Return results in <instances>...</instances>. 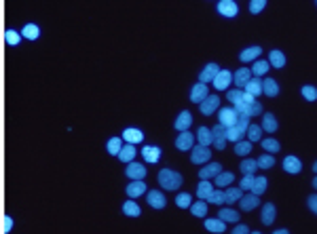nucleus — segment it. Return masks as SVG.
I'll use <instances>...</instances> for the list:
<instances>
[{
	"label": "nucleus",
	"mask_w": 317,
	"mask_h": 234,
	"mask_svg": "<svg viewBox=\"0 0 317 234\" xmlns=\"http://www.w3.org/2000/svg\"><path fill=\"white\" fill-rule=\"evenodd\" d=\"M125 175L129 177V180H144L146 177V167L142 165V162H127V169H125Z\"/></svg>",
	"instance_id": "20e7f679"
},
{
	"label": "nucleus",
	"mask_w": 317,
	"mask_h": 234,
	"mask_svg": "<svg viewBox=\"0 0 317 234\" xmlns=\"http://www.w3.org/2000/svg\"><path fill=\"white\" fill-rule=\"evenodd\" d=\"M4 42L9 47H17L19 42H21V34H17L15 30H6L4 32Z\"/></svg>",
	"instance_id": "ea45409f"
},
{
	"label": "nucleus",
	"mask_w": 317,
	"mask_h": 234,
	"mask_svg": "<svg viewBox=\"0 0 317 234\" xmlns=\"http://www.w3.org/2000/svg\"><path fill=\"white\" fill-rule=\"evenodd\" d=\"M211 137H214V141H211V144H214L218 150H224V146H227V127L218 123L214 129H211Z\"/></svg>",
	"instance_id": "39448f33"
},
{
	"label": "nucleus",
	"mask_w": 317,
	"mask_h": 234,
	"mask_svg": "<svg viewBox=\"0 0 317 234\" xmlns=\"http://www.w3.org/2000/svg\"><path fill=\"white\" fill-rule=\"evenodd\" d=\"M252 78V70L250 68H239L235 74H232V80H235V84L237 87H243L245 82H248Z\"/></svg>",
	"instance_id": "a878e982"
},
{
	"label": "nucleus",
	"mask_w": 317,
	"mask_h": 234,
	"mask_svg": "<svg viewBox=\"0 0 317 234\" xmlns=\"http://www.w3.org/2000/svg\"><path fill=\"white\" fill-rule=\"evenodd\" d=\"M205 230L207 232H218V234H222L224 230H227V222L220 217H216V219H205Z\"/></svg>",
	"instance_id": "5701e85b"
},
{
	"label": "nucleus",
	"mask_w": 317,
	"mask_h": 234,
	"mask_svg": "<svg viewBox=\"0 0 317 234\" xmlns=\"http://www.w3.org/2000/svg\"><path fill=\"white\" fill-rule=\"evenodd\" d=\"M307 205H309V209H311L313 213L317 215V194H311V196H309V198H307Z\"/></svg>",
	"instance_id": "13d9d810"
},
{
	"label": "nucleus",
	"mask_w": 317,
	"mask_h": 234,
	"mask_svg": "<svg viewBox=\"0 0 317 234\" xmlns=\"http://www.w3.org/2000/svg\"><path fill=\"white\" fill-rule=\"evenodd\" d=\"M258 205H260V198H258V194H254V192L243 194L241 198H239V207H241V211H254Z\"/></svg>",
	"instance_id": "9b49d317"
},
{
	"label": "nucleus",
	"mask_w": 317,
	"mask_h": 234,
	"mask_svg": "<svg viewBox=\"0 0 317 234\" xmlns=\"http://www.w3.org/2000/svg\"><path fill=\"white\" fill-rule=\"evenodd\" d=\"M190 160L195 162V165H205V162H209V158H211V150H209V146H193L190 148Z\"/></svg>",
	"instance_id": "f03ea898"
},
{
	"label": "nucleus",
	"mask_w": 317,
	"mask_h": 234,
	"mask_svg": "<svg viewBox=\"0 0 317 234\" xmlns=\"http://www.w3.org/2000/svg\"><path fill=\"white\" fill-rule=\"evenodd\" d=\"M11 228H13V217L11 215H4L2 217V228H0V232L6 234V232H11Z\"/></svg>",
	"instance_id": "6e6d98bb"
},
{
	"label": "nucleus",
	"mask_w": 317,
	"mask_h": 234,
	"mask_svg": "<svg viewBox=\"0 0 317 234\" xmlns=\"http://www.w3.org/2000/svg\"><path fill=\"white\" fill-rule=\"evenodd\" d=\"M220 72V68H218V63H207L205 68H203V72L199 74V82H205L209 84L211 80H214V76Z\"/></svg>",
	"instance_id": "dca6fc26"
},
{
	"label": "nucleus",
	"mask_w": 317,
	"mask_h": 234,
	"mask_svg": "<svg viewBox=\"0 0 317 234\" xmlns=\"http://www.w3.org/2000/svg\"><path fill=\"white\" fill-rule=\"evenodd\" d=\"M190 213L195 217H205L207 215V203H203V198H199V203H190Z\"/></svg>",
	"instance_id": "2f4dec72"
},
{
	"label": "nucleus",
	"mask_w": 317,
	"mask_h": 234,
	"mask_svg": "<svg viewBox=\"0 0 317 234\" xmlns=\"http://www.w3.org/2000/svg\"><path fill=\"white\" fill-rule=\"evenodd\" d=\"M262 93L269 95V97H275L279 93V84L277 80H273V78H264L262 80Z\"/></svg>",
	"instance_id": "cd10ccee"
},
{
	"label": "nucleus",
	"mask_w": 317,
	"mask_h": 234,
	"mask_svg": "<svg viewBox=\"0 0 317 234\" xmlns=\"http://www.w3.org/2000/svg\"><path fill=\"white\" fill-rule=\"evenodd\" d=\"M220 162H205L203 169H199V177L201 180H211V177H216L220 173Z\"/></svg>",
	"instance_id": "4468645a"
},
{
	"label": "nucleus",
	"mask_w": 317,
	"mask_h": 234,
	"mask_svg": "<svg viewBox=\"0 0 317 234\" xmlns=\"http://www.w3.org/2000/svg\"><path fill=\"white\" fill-rule=\"evenodd\" d=\"M123 137L121 135H115V137H110L108 141H106V150H108V154L112 156H118V152H121V148H123Z\"/></svg>",
	"instance_id": "4be33fe9"
},
{
	"label": "nucleus",
	"mask_w": 317,
	"mask_h": 234,
	"mask_svg": "<svg viewBox=\"0 0 317 234\" xmlns=\"http://www.w3.org/2000/svg\"><path fill=\"white\" fill-rule=\"evenodd\" d=\"M264 6H266V0H250V13H254V15L262 11Z\"/></svg>",
	"instance_id": "864d4df0"
},
{
	"label": "nucleus",
	"mask_w": 317,
	"mask_h": 234,
	"mask_svg": "<svg viewBox=\"0 0 317 234\" xmlns=\"http://www.w3.org/2000/svg\"><path fill=\"white\" fill-rule=\"evenodd\" d=\"M195 146V135L190 133L188 129L186 131H180V135L175 137V148H178L180 152H190V148Z\"/></svg>",
	"instance_id": "7ed1b4c3"
},
{
	"label": "nucleus",
	"mask_w": 317,
	"mask_h": 234,
	"mask_svg": "<svg viewBox=\"0 0 317 234\" xmlns=\"http://www.w3.org/2000/svg\"><path fill=\"white\" fill-rule=\"evenodd\" d=\"M207 203H214V205L227 203V201H224V192H222L220 188H214V190H211V194L207 196Z\"/></svg>",
	"instance_id": "49530a36"
},
{
	"label": "nucleus",
	"mask_w": 317,
	"mask_h": 234,
	"mask_svg": "<svg viewBox=\"0 0 317 234\" xmlns=\"http://www.w3.org/2000/svg\"><path fill=\"white\" fill-rule=\"evenodd\" d=\"M262 148H264V152H279V141L277 139H262Z\"/></svg>",
	"instance_id": "8fccbe9b"
},
{
	"label": "nucleus",
	"mask_w": 317,
	"mask_h": 234,
	"mask_svg": "<svg viewBox=\"0 0 317 234\" xmlns=\"http://www.w3.org/2000/svg\"><path fill=\"white\" fill-rule=\"evenodd\" d=\"M241 137H243V133L239 131L235 125H232V127H227V141H239Z\"/></svg>",
	"instance_id": "09e8293b"
},
{
	"label": "nucleus",
	"mask_w": 317,
	"mask_h": 234,
	"mask_svg": "<svg viewBox=\"0 0 317 234\" xmlns=\"http://www.w3.org/2000/svg\"><path fill=\"white\" fill-rule=\"evenodd\" d=\"M218 105H220V97L218 95H207L201 102V114L203 116H211L218 110Z\"/></svg>",
	"instance_id": "423d86ee"
},
{
	"label": "nucleus",
	"mask_w": 317,
	"mask_h": 234,
	"mask_svg": "<svg viewBox=\"0 0 317 234\" xmlns=\"http://www.w3.org/2000/svg\"><path fill=\"white\" fill-rule=\"evenodd\" d=\"M313 188H317V175H315V180H313Z\"/></svg>",
	"instance_id": "052dcab7"
},
{
	"label": "nucleus",
	"mask_w": 317,
	"mask_h": 234,
	"mask_svg": "<svg viewBox=\"0 0 317 234\" xmlns=\"http://www.w3.org/2000/svg\"><path fill=\"white\" fill-rule=\"evenodd\" d=\"M232 232H235V234H248V232H250V228H248L245 224H237L235 228H232Z\"/></svg>",
	"instance_id": "bf43d9fd"
},
{
	"label": "nucleus",
	"mask_w": 317,
	"mask_h": 234,
	"mask_svg": "<svg viewBox=\"0 0 317 234\" xmlns=\"http://www.w3.org/2000/svg\"><path fill=\"white\" fill-rule=\"evenodd\" d=\"M211 190H214V186L209 183V180H201V183L197 186V196L203 198V201H207V196L211 194Z\"/></svg>",
	"instance_id": "f704fd0d"
},
{
	"label": "nucleus",
	"mask_w": 317,
	"mask_h": 234,
	"mask_svg": "<svg viewBox=\"0 0 317 234\" xmlns=\"http://www.w3.org/2000/svg\"><path fill=\"white\" fill-rule=\"evenodd\" d=\"M256 165H258V169H273V167H275L273 154H262V156H260V158L256 160Z\"/></svg>",
	"instance_id": "79ce46f5"
},
{
	"label": "nucleus",
	"mask_w": 317,
	"mask_h": 234,
	"mask_svg": "<svg viewBox=\"0 0 317 234\" xmlns=\"http://www.w3.org/2000/svg\"><path fill=\"white\" fill-rule=\"evenodd\" d=\"M258 114H262V105L254 99V102L250 104V116H258Z\"/></svg>",
	"instance_id": "4d7b16f0"
},
{
	"label": "nucleus",
	"mask_w": 317,
	"mask_h": 234,
	"mask_svg": "<svg viewBox=\"0 0 317 234\" xmlns=\"http://www.w3.org/2000/svg\"><path fill=\"white\" fill-rule=\"evenodd\" d=\"M313 171L317 173V160H315V165H313Z\"/></svg>",
	"instance_id": "680f3d73"
},
{
	"label": "nucleus",
	"mask_w": 317,
	"mask_h": 234,
	"mask_svg": "<svg viewBox=\"0 0 317 234\" xmlns=\"http://www.w3.org/2000/svg\"><path fill=\"white\" fill-rule=\"evenodd\" d=\"M239 169H241V173L243 175H254V171H256V169H258V165H256V160H252V158H245L243 162H241V165H239Z\"/></svg>",
	"instance_id": "c03bdc74"
},
{
	"label": "nucleus",
	"mask_w": 317,
	"mask_h": 234,
	"mask_svg": "<svg viewBox=\"0 0 317 234\" xmlns=\"http://www.w3.org/2000/svg\"><path fill=\"white\" fill-rule=\"evenodd\" d=\"M190 203H193V196H190L188 192H180L178 196H175V205H178L180 209L190 207Z\"/></svg>",
	"instance_id": "a18cd8bd"
},
{
	"label": "nucleus",
	"mask_w": 317,
	"mask_h": 234,
	"mask_svg": "<svg viewBox=\"0 0 317 234\" xmlns=\"http://www.w3.org/2000/svg\"><path fill=\"white\" fill-rule=\"evenodd\" d=\"M190 125H193V114H190V112H186V110L180 112L178 118H175V123H173L175 131H186Z\"/></svg>",
	"instance_id": "a211bd4d"
},
{
	"label": "nucleus",
	"mask_w": 317,
	"mask_h": 234,
	"mask_svg": "<svg viewBox=\"0 0 317 234\" xmlns=\"http://www.w3.org/2000/svg\"><path fill=\"white\" fill-rule=\"evenodd\" d=\"M235 127H237V129L245 135V131H248V127H250V116H241V114H239V116H237Z\"/></svg>",
	"instance_id": "3c124183"
},
{
	"label": "nucleus",
	"mask_w": 317,
	"mask_h": 234,
	"mask_svg": "<svg viewBox=\"0 0 317 234\" xmlns=\"http://www.w3.org/2000/svg\"><path fill=\"white\" fill-rule=\"evenodd\" d=\"M146 194V183L144 180H131V183L127 186V196L129 198H138V196H142Z\"/></svg>",
	"instance_id": "ddd939ff"
},
{
	"label": "nucleus",
	"mask_w": 317,
	"mask_h": 234,
	"mask_svg": "<svg viewBox=\"0 0 317 234\" xmlns=\"http://www.w3.org/2000/svg\"><path fill=\"white\" fill-rule=\"evenodd\" d=\"M243 91L245 93H250V95H254V97H258L260 93H262V80H260V76L250 78V80L243 84Z\"/></svg>",
	"instance_id": "2eb2a0df"
},
{
	"label": "nucleus",
	"mask_w": 317,
	"mask_h": 234,
	"mask_svg": "<svg viewBox=\"0 0 317 234\" xmlns=\"http://www.w3.org/2000/svg\"><path fill=\"white\" fill-rule=\"evenodd\" d=\"M275 207H273V203H264L262 205V215H260V219H262V224L264 226H271L275 222Z\"/></svg>",
	"instance_id": "b1692460"
},
{
	"label": "nucleus",
	"mask_w": 317,
	"mask_h": 234,
	"mask_svg": "<svg viewBox=\"0 0 317 234\" xmlns=\"http://www.w3.org/2000/svg\"><path fill=\"white\" fill-rule=\"evenodd\" d=\"M302 95H305L307 102H315L317 99V89L311 87V84H307V87H302Z\"/></svg>",
	"instance_id": "603ef678"
},
{
	"label": "nucleus",
	"mask_w": 317,
	"mask_h": 234,
	"mask_svg": "<svg viewBox=\"0 0 317 234\" xmlns=\"http://www.w3.org/2000/svg\"><path fill=\"white\" fill-rule=\"evenodd\" d=\"M260 53H262V49H260V47H250V49H245V51H241V55H239V59H241L243 63H248V61L258 59V57H260Z\"/></svg>",
	"instance_id": "bb28decb"
},
{
	"label": "nucleus",
	"mask_w": 317,
	"mask_h": 234,
	"mask_svg": "<svg viewBox=\"0 0 317 234\" xmlns=\"http://www.w3.org/2000/svg\"><path fill=\"white\" fill-rule=\"evenodd\" d=\"M315 2H317V0H315Z\"/></svg>",
	"instance_id": "e2e57ef3"
},
{
	"label": "nucleus",
	"mask_w": 317,
	"mask_h": 234,
	"mask_svg": "<svg viewBox=\"0 0 317 234\" xmlns=\"http://www.w3.org/2000/svg\"><path fill=\"white\" fill-rule=\"evenodd\" d=\"M252 152V141L248 139V141H235V154H239V156H248Z\"/></svg>",
	"instance_id": "4c0bfd02"
},
{
	"label": "nucleus",
	"mask_w": 317,
	"mask_h": 234,
	"mask_svg": "<svg viewBox=\"0 0 317 234\" xmlns=\"http://www.w3.org/2000/svg\"><path fill=\"white\" fill-rule=\"evenodd\" d=\"M207 95H209V91H207L205 82H199V84H195V87L190 89V102H195V104H201Z\"/></svg>",
	"instance_id": "f8f14e48"
},
{
	"label": "nucleus",
	"mask_w": 317,
	"mask_h": 234,
	"mask_svg": "<svg viewBox=\"0 0 317 234\" xmlns=\"http://www.w3.org/2000/svg\"><path fill=\"white\" fill-rule=\"evenodd\" d=\"M214 180H216L214 186H218V188H227V186H231V183H232V180H235V175L229 173V171H220V173H218V175L214 177Z\"/></svg>",
	"instance_id": "c756f323"
},
{
	"label": "nucleus",
	"mask_w": 317,
	"mask_h": 234,
	"mask_svg": "<svg viewBox=\"0 0 317 234\" xmlns=\"http://www.w3.org/2000/svg\"><path fill=\"white\" fill-rule=\"evenodd\" d=\"M227 97H229V102H232V104H239V102H243V91L241 89H229L227 91Z\"/></svg>",
	"instance_id": "de8ad7c7"
},
{
	"label": "nucleus",
	"mask_w": 317,
	"mask_h": 234,
	"mask_svg": "<svg viewBox=\"0 0 317 234\" xmlns=\"http://www.w3.org/2000/svg\"><path fill=\"white\" fill-rule=\"evenodd\" d=\"M136 144H123V148H121V152H118V160L121 162H131V160H136Z\"/></svg>",
	"instance_id": "f3484780"
},
{
	"label": "nucleus",
	"mask_w": 317,
	"mask_h": 234,
	"mask_svg": "<svg viewBox=\"0 0 317 234\" xmlns=\"http://www.w3.org/2000/svg\"><path fill=\"white\" fill-rule=\"evenodd\" d=\"M245 135H248L250 141H260V135H262V127H258V125H252L248 127V131H245Z\"/></svg>",
	"instance_id": "58836bf2"
},
{
	"label": "nucleus",
	"mask_w": 317,
	"mask_h": 234,
	"mask_svg": "<svg viewBox=\"0 0 317 234\" xmlns=\"http://www.w3.org/2000/svg\"><path fill=\"white\" fill-rule=\"evenodd\" d=\"M197 139H199V144L201 146H209L211 141H214V137H211V129H207V127H199L197 129Z\"/></svg>",
	"instance_id": "7c9ffc66"
},
{
	"label": "nucleus",
	"mask_w": 317,
	"mask_h": 234,
	"mask_svg": "<svg viewBox=\"0 0 317 234\" xmlns=\"http://www.w3.org/2000/svg\"><path fill=\"white\" fill-rule=\"evenodd\" d=\"M157 180L163 190H178L182 186V175L178 171H173V169H161Z\"/></svg>",
	"instance_id": "f257e3e1"
},
{
	"label": "nucleus",
	"mask_w": 317,
	"mask_h": 234,
	"mask_svg": "<svg viewBox=\"0 0 317 234\" xmlns=\"http://www.w3.org/2000/svg\"><path fill=\"white\" fill-rule=\"evenodd\" d=\"M121 137H123L125 144H142V141H144V133L140 129H136V127H127Z\"/></svg>",
	"instance_id": "1a4fd4ad"
},
{
	"label": "nucleus",
	"mask_w": 317,
	"mask_h": 234,
	"mask_svg": "<svg viewBox=\"0 0 317 234\" xmlns=\"http://www.w3.org/2000/svg\"><path fill=\"white\" fill-rule=\"evenodd\" d=\"M284 169L288 173H292V175H296V173H300V169H302V165H300V160L296 158V156H288V158L284 160Z\"/></svg>",
	"instance_id": "c85d7f7f"
},
{
	"label": "nucleus",
	"mask_w": 317,
	"mask_h": 234,
	"mask_svg": "<svg viewBox=\"0 0 317 234\" xmlns=\"http://www.w3.org/2000/svg\"><path fill=\"white\" fill-rule=\"evenodd\" d=\"M123 213L127 217H140V215H142V209H140V205L133 201V198H129V201L123 203Z\"/></svg>",
	"instance_id": "412c9836"
},
{
	"label": "nucleus",
	"mask_w": 317,
	"mask_h": 234,
	"mask_svg": "<svg viewBox=\"0 0 317 234\" xmlns=\"http://www.w3.org/2000/svg\"><path fill=\"white\" fill-rule=\"evenodd\" d=\"M237 110L235 108H220V114H218V120H220V125L224 127H232L237 123Z\"/></svg>",
	"instance_id": "9d476101"
},
{
	"label": "nucleus",
	"mask_w": 317,
	"mask_h": 234,
	"mask_svg": "<svg viewBox=\"0 0 317 234\" xmlns=\"http://www.w3.org/2000/svg\"><path fill=\"white\" fill-rule=\"evenodd\" d=\"M218 217L224 219V222H235V224L239 222V219H241L235 209H220V215H218Z\"/></svg>",
	"instance_id": "a19ab883"
},
{
	"label": "nucleus",
	"mask_w": 317,
	"mask_h": 234,
	"mask_svg": "<svg viewBox=\"0 0 317 234\" xmlns=\"http://www.w3.org/2000/svg\"><path fill=\"white\" fill-rule=\"evenodd\" d=\"M252 183H254V175H243V180H241V183H239V188L241 190H252Z\"/></svg>",
	"instance_id": "5fc2aeb1"
},
{
	"label": "nucleus",
	"mask_w": 317,
	"mask_h": 234,
	"mask_svg": "<svg viewBox=\"0 0 317 234\" xmlns=\"http://www.w3.org/2000/svg\"><path fill=\"white\" fill-rule=\"evenodd\" d=\"M218 13H220L222 17H235L239 13V6L235 0H220V2H218Z\"/></svg>",
	"instance_id": "6e6552de"
},
{
	"label": "nucleus",
	"mask_w": 317,
	"mask_h": 234,
	"mask_svg": "<svg viewBox=\"0 0 317 234\" xmlns=\"http://www.w3.org/2000/svg\"><path fill=\"white\" fill-rule=\"evenodd\" d=\"M148 205H150L152 209H163L165 207V196H163V192H159V190H152V192H148Z\"/></svg>",
	"instance_id": "6ab92c4d"
},
{
	"label": "nucleus",
	"mask_w": 317,
	"mask_h": 234,
	"mask_svg": "<svg viewBox=\"0 0 317 234\" xmlns=\"http://www.w3.org/2000/svg\"><path fill=\"white\" fill-rule=\"evenodd\" d=\"M142 156L146 162H159L161 158V148L159 146H144L142 148Z\"/></svg>",
	"instance_id": "aec40b11"
},
{
	"label": "nucleus",
	"mask_w": 317,
	"mask_h": 234,
	"mask_svg": "<svg viewBox=\"0 0 317 234\" xmlns=\"http://www.w3.org/2000/svg\"><path fill=\"white\" fill-rule=\"evenodd\" d=\"M262 129L269 131V133H275V131H277V120H275L273 114H264V118H262Z\"/></svg>",
	"instance_id": "37998d69"
},
{
	"label": "nucleus",
	"mask_w": 317,
	"mask_h": 234,
	"mask_svg": "<svg viewBox=\"0 0 317 234\" xmlns=\"http://www.w3.org/2000/svg\"><path fill=\"white\" fill-rule=\"evenodd\" d=\"M241 196H243V190H241V188L231 186V188L224 190V201H227V203H237Z\"/></svg>",
	"instance_id": "473e14b6"
},
{
	"label": "nucleus",
	"mask_w": 317,
	"mask_h": 234,
	"mask_svg": "<svg viewBox=\"0 0 317 234\" xmlns=\"http://www.w3.org/2000/svg\"><path fill=\"white\" fill-rule=\"evenodd\" d=\"M21 36L24 38H28V40H36L38 36H40V27L36 26V24H26L24 27H21Z\"/></svg>",
	"instance_id": "393cba45"
},
{
	"label": "nucleus",
	"mask_w": 317,
	"mask_h": 234,
	"mask_svg": "<svg viewBox=\"0 0 317 234\" xmlns=\"http://www.w3.org/2000/svg\"><path fill=\"white\" fill-rule=\"evenodd\" d=\"M269 66L271 63L269 61H264V59H258V61H254V68H252V74L254 76H262L269 72Z\"/></svg>",
	"instance_id": "e433bc0d"
},
{
	"label": "nucleus",
	"mask_w": 317,
	"mask_h": 234,
	"mask_svg": "<svg viewBox=\"0 0 317 234\" xmlns=\"http://www.w3.org/2000/svg\"><path fill=\"white\" fill-rule=\"evenodd\" d=\"M266 177H254V183H252V190L250 192H254V194H264V190H266Z\"/></svg>",
	"instance_id": "c9c22d12"
},
{
	"label": "nucleus",
	"mask_w": 317,
	"mask_h": 234,
	"mask_svg": "<svg viewBox=\"0 0 317 234\" xmlns=\"http://www.w3.org/2000/svg\"><path fill=\"white\" fill-rule=\"evenodd\" d=\"M269 63L273 68H284L286 66V55L275 49V51H271V55H269Z\"/></svg>",
	"instance_id": "72a5a7b5"
},
{
	"label": "nucleus",
	"mask_w": 317,
	"mask_h": 234,
	"mask_svg": "<svg viewBox=\"0 0 317 234\" xmlns=\"http://www.w3.org/2000/svg\"><path fill=\"white\" fill-rule=\"evenodd\" d=\"M231 80H232V74L229 72V70H220L216 76H214V87L218 89V91H229V84H231Z\"/></svg>",
	"instance_id": "0eeeda50"
}]
</instances>
